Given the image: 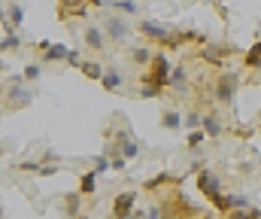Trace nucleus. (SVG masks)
<instances>
[{
    "mask_svg": "<svg viewBox=\"0 0 261 219\" xmlns=\"http://www.w3.org/2000/svg\"><path fill=\"white\" fill-rule=\"evenodd\" d=\"M186 125H192V128H195V125H200V116H197V113H189V119H186Z\"/></svg>",
    "mask_w": 261,
    "mask_h": 219,
    "instance_id": "28",
    "label": "nucleus"
},
{
    "mask_svg": "<svg viewBox=\"0 0 261 219\" xmlns=\"http://www.w3.org/2000/svg\"><path fill=\"white\" fill-rule=\"evenodd\" d=\"M6 12H9V15H6V18H9V28L15 31V28L24 21V6H21V3H12V6H6Z\"/></svg>",
    "mask_w": 261,
    "mask_h": 219,
    "instance_id": "13",
    "label": "nucleus"
},
{
    "mask_svg": "<svg viewBox=\"0 0 261 219\" xmlns=\"http://www.w3.org/2000/svg\"><path fill=\"white\" fill-rule=\"evenodd\" d=\"M234 94H237V79H234V76H219V79H216V101L231 104Z\"/></svg>",
    "mask_w": 261,
    "mask_h": 219,
    "instance_id": "3",
    "label": "nucleus"
},
{
    "mask_svg": "<svg viewBox=\"0 0 261 219\" xmlns=\"http://www.w3.org/2000/svg\"><path fill=\"white\" fill-rule=\"evenodd\" d=\"M107 34H110L113 40H119V43H122V40H128L130 31H128V25H125L119 15H110V18H107Z\"/></svg>",
    "mask_w": 261,
    "mask_h": 219,
    "instance_id": "6",
    "label": "nucleus"
},
{
    "mask_svg": "<svg viewBox=\"0 0 261 219\" xmlns=\"http://www.w3.org/2000/svg\"><path fill=\"white\" fill-rule=\"evenodd\" d=\"M3 67H6V64H3V61H0V70H3Z\"/></svg>",
    "mask_w": 261,
    "mask_h": 219,
    "instance_id": "29",
    "label": "nucleus"
},
{
    "mask_svg": "<svg viewBox=\"0 0 261 219\" xmlns=\"http://www.w3.org/2000/svg\"><path fill=\"white\" fill-rule=\"evenodd\" d=\"M15 167H18V171H37V174H40V161H18Z\"/></svg>",
    "mask_w": 261,
    "mask_h": 219,
    "instance_id": "23",
    "label": "nucleus"
},
{
    "mask_svg": "<svg viewBox=\"0 0 261 219\" xmlns=\"http://www.w3.org/2000/svg\"><path fill=\"white\" fill-rule=\"evenodd\" d=\"M167 79H170V61H167L164 55H155L152 64H149V73L143 76V88H140V94H146V98L161 94L164 85H167Z\"/></svg>",
    "mask_w": 261,
    "mask_h": 219,
    "instance_id": "1",
    "label": "nucleus"
},
{
    "mask_svg": "<svg viewBox=\"0 0 261 219\" xmlns=\"http://www.w3.org/2000/svg\"><path fill=\"white\" fill-rule=\"evenodd\" d=\"M113 9H116V12H128V15H134V12H137V3H113Z\"/></svg>",
    "mask_w": 261,
    "mask_h": 219,
    "instance_id": "22",
    "label": "nucleus"
},
{
    "mask_svg": "<svg viewBox=\"0 0 261 219\" xmlns=\"http://www.w3.org/2000/svg\"><path fill=\"white\" fill-rule=\"evenodd\" d=\"M64 204H67V213H73V216H79V192H70V195H64Z\"/></svg>",
    "mask_w": 261,
    "mask_h": 219,
    "instance_id": "18",
    "label": "nucleus"
},
{
    "mask_svg": "<svg viewBox=\"0 0 261 219\" xmlns=\"http://www.w3.org/2000/svg\"><path fill=\"white\" fill-rule=\"evenodd\" d=\"M21 46V37L18 34H6L3 40H0V52H15Z\"/></svg>",
    "mask_w": 261,
    "mask_h": 219,
    "instance_id": "15",
    "label": "nucleus"
},
{
    "mask_svg": "<svg viewBox=\"0 0 261 219\" xmlns=\"http://www.w3.org/2000/svg\"><path fill=\"white\" fill-rule=\"evenodd\" d=\"M100 85H103L107 91H116V88L122 85V73L116 70V67H110V70H103V79H100Z\"/></svg>",
    "mask_w": 261,
    "mask_h": 219,
    "instance_id": "11",
    "label": "nucleus"
},
{
    "mask_svg": "<svg viewBox=\"0 0 261 219\" xmlns=\"http://www.w3.org/2000/svg\"><path fill=\"white\" fill-rule=\"evenodd\" d=\"M200 140H203V131H192L189 134V146H197Z\"/></svg>",
    "mask_w": 261,
    "mask_h": 219,
    "instance_id": "26",
    "label": "nucleus"
},
{
    "mask_svg": "<svg viewBox=\"0 0 261 219\" xmlns=\"http://www.w3.org/2000/svg\"><path fill=\"white\" fill-rule=\"evenodd\" d=\"M85 46L94 49V52H100V49H103V31H100V28H88V31H85Z\"/></svg>",
    "mask_w": 261,
    "mask_h": 219,
    "instance_id": "9",
    "label": "nucleus"
},
{
    "mask_svg": "<svg viewBox=\"0 0 261 219\" xmlns=\"http://www.w3.org/2000/svg\"><path fill=\"white\" fill-rule=\"evenodd\" d=\"M0 219H3V207H0Z\"/></svg>",
    "mask_w": 261,
    "mask_h": 219,
    "instance_id": "30",
    "label": "nucleus"
},
{
    "mask_svg": "<svg viewBox=\"0 0 261 219\" xmlns=\"http://www.w3.org/2000/svg\"><path fill=\"white\" fill-rule=\"evenodd\" d=\"M67 46H61V43H49L46 49H43V61H61V58H67Z\"/></svg>",
    "mask_w": 261,
    "mask_h": 219,
    "instance_id": "7",
    "label": "nucleus"
},
{
    "mask_svg": "<svg viewBox=\"0 0 261 219\" xmlns=\"http://www.w3.org/2000/svg\"><path fill=\"white\" fill-rule=\"evenodd\" d=\"M246 67H261V43H255L249 52H246V61H243Z\"/></svg>",
    "mask_w": 261,
    "mask_h": 219,
    "instance_id": "17",
    "label": "nucleus"
},
{
    "mask_svg": "<svg viewBox=\"0 0 261 219\" xmlns=\"http://www.w3.org/2000/svg\"><path fill=\"white\" fill-rule=\"evenodd\" d=\"M55 171H58V164H40V174H43V177H52Z\"/></svg>",
    "mask_w": 261,
    "mask_h": 219,
    "instance_id": "25",
    "label": "nucleus"
},
{
    "mask_svg": "<svg viewBox=\"0 0 261 219\" xmlns=\"http://www.w3.org/2000/svg\"><path fill=\"white\" fill-rule=\"evenodd\" d=\"M58 9H61V18H70V15H73V18H82V15H88V12H85L88 3H61Z\"/></svg>",
    "mask_w": 261,
    "mask_h": 219,
    "instance_id": "8",
    "label": "nucleus"
},
{
    "mask_svg": "<svg viewBox=\"0 0 261 219\" xmlns=\"http://www.w3.org/2000/svg\"><path fill=\"white\" fill-rule=\"evenodd\" d=\"M130 207H134V192H122V195L113 201V216L116 219H128Z\"/></svg>",
    "mask_w": 261,
    "mask_h": 219,
    "instance_id": "5",
    "label": "nucleus"
},
{
    "mask_svg": "<svg viewBox=\"0 0 261 219\" xmlns=\"http://www.w3.org/2000/svg\"><path fill=\"white\" fill-rule=\"evenodd\" d=\"M161 125H164V128H176V125H179V113H173V110L164 113V116H161Z\"/></svg>",
    "mask_w": 261,
    "mask_h": 219,
    "instance_id": "21",
    "label": "nucleus"
},
{
    "mask_svg": "<svg viewBox=\"0 0 261 219\" xmlns=\"http://www.w3.org/2000/svg\"><path fill=\"white\" fill-rule=\"evenodd\" d=\"M40 73H43V67H40V64H28V67H24V73H21V79H24V82H37V79H40Z\"/></svg>",
    "mask_w": 261,
    "mask_h": 219,
    "instance_id": "19",
    "label": "nucleus"
},
{
    "mask_svg": "<svg viewBox=\"0 0 261 219\" xmlns=\"http://www.w3.org/2000/svg\"><path fill=\"white\" fill-rule=\"evenodd\" d=\"M94 192H97V174L88 171V174H82V180H79V195H94Z\"/></svg>",
    "mask_w": 261,
    "mask_h": 219,
    "instance_id": "10",
    "label": "nucleus"
},
{
    "mask_svg": "<svg viewBox=\"0 0 261 219\" xmlns=\"http://www.w3.org/2000/svg\"><path fill=\"white\" fill-rule=\"evenodd\" d=\"M197 189H200V192H203V195H206V198H210L213 204H216V201L222 198V189H219V180H216L213 174H206V171H203V174L197 177Z\"/></svg>",
    "mask_w": 261,
    "mask_h": 219,
    "instance_id": "4",
    "label": "nucleus"
},
{
    "mask_svg": "<svg viewBox=\"0 0 261 219\" xmlns=\"http://www.w3.org/2000/svg\"><path fill=\"white\" fill-rule=\"evenodd\" d=\"M107 167H110V161H107V158H97V167H94V174H103Z\"/></svg>",
    "mask_w": 261,
    "mask_h": 219,
    "instance_id": "27",
    "label": "nucleus"
},
{
    "mask_svg": "<svg viewBox=\"0 0 261 219\" xmlns=\"http://www.w3.org/2000/svg\"><path fill=\"white\" fill-rule=\"evenodd\" d=\"M167 85H170V88H173L176 94H186V70H182V67H176V70L170 73Z\"/></svg>",
    "mask_w": 261,
    "mask_h": 219,
    "instance_id": "12",
    "label": "nucleus"
},
{
    "mask_svg": "<svg viewBox=\"0 0 261 219\" xmlns=\"http://www.w3.org/2000/svg\"><path fill=\"white\" fill-rule=\"evenodd\" d=\"M203 131L216 137V134L222 131V125H219V119H216V116H206V119H203Z\"/></svg>",
    "mask_w": 261,
    "mask_h": 219,
    "instance_id": "20",
    "label": "nucleus"
},
{
    "mask_svg": "<svg viewBox=\"0 0 261 219\" xmlns=\"http://www.w3.org/2000/svg\"><path fill=\"white\" fill-rule=\"evenodd\" d=\"M21 82H24V79L18 76V79H12V82L6 85V91H3V110H24V107H31L34 94H31Z\"/></svg>",
    "mask_w": 261,
    "mask_h": 219,
    "instance_id": "2",
    "label": "nucleus"
},
{
    "mask_svg": "<svg viewBox=\"0 0 261 219\" xmlns=\"http://www.w3.org/2000/svg\"><path fill=\"white\" fill-rule=\"evenodd\" d=\"M79 70L85 73L88 79H103V64H100V61H82Z\"/></svg>",
    "mask_w": 261,
    "mask_h": 219,
    "instance_id": "14",
    "label": "nucleus"
},
{
    "mask_svg": "<svg viewBox=\"0 0 261 219\" xmlns=\"http://www.w3.org/2000/svg\"><path fill=\"white\" fill-rule=\"evenodd\" d=\"M130 58H134V64H152V52H149L146 46H137V49L130 52Z\"/></svg>",
    "mask_w": 261,
    "mask_h": 219,
    "instance_id": "16",
    "label": "nucleus"
},
{
    "mask_svg": "<svg viewBox=\"0 0 261 219\" xmlns=\"http://www.w3.org/2000/svg\"><path fill=\"white\" fill-rule=\"evenodd\" d=\"M67 64H73V67H79L82 61H79V52L73 49V52H67Z\"/></svg>",
    "mask_w": 261,
    "mask_h": 219,
    "instance_id": "24",
    "label": "nucleus"
}]
</instances>
